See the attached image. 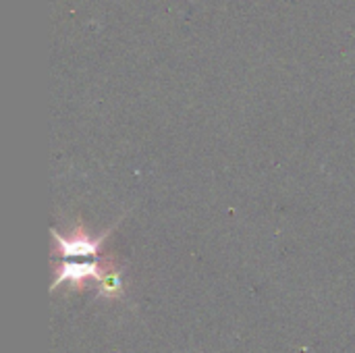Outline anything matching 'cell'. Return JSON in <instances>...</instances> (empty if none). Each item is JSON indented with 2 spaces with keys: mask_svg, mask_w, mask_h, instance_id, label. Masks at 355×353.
<instances>
[{
  "mask_svg": "<svg viewBox=\"0 0 355 353\" xmlns=\"http://www.w3.org/2000/svg\"><path fill=\"white\" fill-rule=\"evenodd\" d=\"M116 225H112L110 229H106L104 233H100L96 237H92L83 229L81 223H77L75 229H73V233H69V235H60L56 229H52L50 233L54 237L56 256H60V258H89V256H96L102 250V246L108 239V235L116 229Z\"/></svg>",
  "mask_w": 355,
  "mask_h": 353,
  "instance_id": "obj_1",
  "label": "cell"
},
{
  "mask_svg": "<svg viewBox=\"0 0 355 353\" xmlns=\"http://www.w3.org/2000/svg\"><path fill=\"white\" fill-rule=\"evenodd\" d=\"M104 262H71L64 260L56 266V277L50 285V293H54L62 283H69L73 287V291H81L85 289L92 281H98L102 270H104Z\"/></svg>",
  "mask_w": 355,
  "mask_h": 353,
  "instance_id": "obj_2",
  "label": "cell"
},
{
  "mask_svg": "<svg viewBox=\"0 0 355 353\" xmlns=\"http://www.w3.org/2000/svg\"><path fill=\"white\" fill-rule=\"evenodd\" d=\"M96 300H106V302H123L125 295V285H123V266H116L110 258L104 264V270L100 279L96 281Z\"/></svg>",
  "mask_w": 355,
  "mask_h": 353,
  "instance_id": "obj_3",
  "label": "cell"
}]
</instances>
